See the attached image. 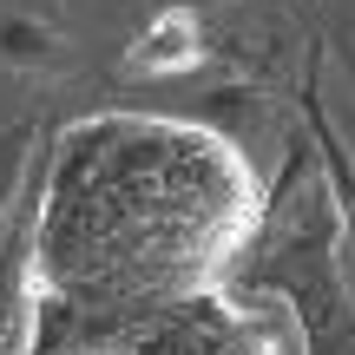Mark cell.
Here are the masks:
<instances>
[{"instance_id":"obj_1","label":"cell","mask_w":355,"mask_h":355,"mask_svg":"<svg viewBox=\"0 0 355 355\" xmlns=\"http://www.w3.org/2000/svg\"><path fill=\"white\" fill-rule=\"evenodd\" d=\"M263 230V184L230 132L171 112H79L46 152L26 303L171 309L230 290Z\"/></svg>"},{"instance_id":"obj_2","label":"cell","mask_w":355,"mask_h":355,"mask_svg":"<svg viewBox=\"0 0 355 355\" xmlns=\"http://www.w3.org/2000/svg\"><path fill=\"white\" fill-rule=\"evenodd\" d=\"M20 355H290L283 329L237 290L198 296L171 309H60L26 303V349Z\"/></svg>"}]
</instances>
